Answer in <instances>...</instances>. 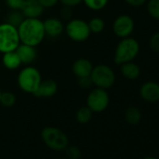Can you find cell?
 I'll use <instances>...</instances> for the list:
<instances>
[{
	"label": "cell",
	"mask_w": 159,
	"mask_h": 159,
	"mask_svg": "<svg viewBox=\"0 0 159 159\" xmlns=\"http://www.w3.org/2000/svg\"><path fill=\"white\" fill-rule=\"evenodd\" d=\"M21 43L37 47L45 39L43 21L39 18H25L17 27Z\"/></svg>",
	"instance_id": "cell-1"
},
{
	"label": "cell",
	"mask_w": 159,
	"mask_h": 159,
	"mask_svg": "<svg viewBox=\"0 0 159 159\" xmlns=\"http://www.w3.org/2000/svg\"><path fill=\"white\" fill-rule=\"evenodd\" d=\"M42 81L39 70L33 66H26L18 74L17 84L19 88L27 94L34 95Z\"/></svg>",
	"instance_id": "cell-2"
},
{
	"label": "cell",
	"mask_w": 159,
	"mask_h": 159,
	"mask_svg": "<svg viewBox=\"0 0 159 159\" xmlns=\"http://www.w3.org/2000/svg\"><path fill=\"white\" fill-rule=\"evenodd\" d=\"M139 52V42L132 38L123 39L117 45L114 52V62L117 65H122L130 62L136 58Z\"/></svg>",
	"instance_id": "cell-3"
},
{
	"label": "cell",
	"mask_w": 159,
	"mask_h": 159,
	"mask_svg": "<svg viewBox=\"0 0 159 159\" xmlns=\"http://www.w3.org/2000/svg\"><path fill=\"white\" fill-rule=\"evenodd\" d=\"M21 44L17 27L8 24H0V52L15 51Z\"/></svg>",
	"instance_id": "cell-4"
},
{
	"label": "cell",
	"mask_w": 159,
	"mask_h": 159,
	"mask_svg": "<svg viewBox=\"0 0 159 159\" xmlns=\"http://www.w3.org/2000/svg\"><path fill=\"white\" fill-rule=\"evenodd\" d=\"M41 139L45 145L53 151H64L68 145V138L61 129L47 126L41 131Z\"/></svg>",
	"instance_id": "cell-5"
},
{
	"label": "cell",
	"mask_w": 159,
	"mask_h": 159,
	"mask_svg": "<svg viewBox=\"0 0 159 159\" xmlns=\"http://www.w3.org/2000/svg\"><path fill=\"white\" fill-rule=\"evenodd\" d=\"M90 78L93 85L105 90L111 88L114 84L116 79L113 69L110 66L104 64L94 66Z\"/></svg>",
	"instance_id": "cell-6"
},
{
	"label": "cell",
	"mask_w": 159,
	"mask_h": 159,
	"mask_svg": "<svg viewBox=\"0 0 159 159\" xmlns=\"http://www.w3.org/2000/svg\"><path fill=\"white\" fill-rule=\"evenodd\" d=\"M66 36L73 41L84 42L87 40L91 35L88 23L82 19H70L65 25Z\"/></svg>",
	"instance_id": "cell-7"
},
{
	"label": "cell",
	"mask_w": 159,
	"mask_h": 159,
	"mask_svg": "<svg viewBox=\"0 0 159 159\" xmlns=\"http://www.w3.org/2000/svg\"><path fill=\"white\" fill-rule=\"evenodd\" d=\"M110 103V96L105 89L96 87L87 96L86 106L93 112H102L104 111Z\"/></svg>",
	"instance_id": "cell-8"
},
{
	"label": "cell",
	"mask_w": 159,
	"mask_h": 159,
	"mask_svg": "<svg viewBox=\"0 0 159 159\" xmlns=\"http://www.w3.org/2000/svg\"><path fill=\"white\" fill-rule=\"evenodd\" d=\"M112 30L117 37L121 39L127 38L132 34L134 30V21L129 15H120L114 20Z\"/></svg>",
	"instance_id": "cell-9"
},
{
	"label": "cell",
	"mask_w": 159,
	"mask_h": 159,
	"mask_svg": "<svg viewBox=\"0 0 159 159\" xmlns=\"http://www.w3.org/2000/svg\"><path fill=\"white\" fill-rule=\"evenodd\" d=\"M45 34L47 37L55 39L60 37L65 32V25L63 22L55 17H51L43 21Z\"/></svg>",
	"instance_id": "cell-10"
},
{
	"label": "cell",
	"mask_w": 159,
	"mask_h": 159,
	"mask_svg": "<svg viewBox=\"0 0 159 159\" xmlns=\"http://www.w3.org/2000/svg\"><path fill=\"white\" fill-rule=\"evenodd\" d=\"M57 90L58 85L55 81L51 79L42 80L34 96L39 98H49L53 97L57 93Z\"/></svg>",
	"instance_id": "cell-11"
},
{
	"label": "cell",
	"mask_w": 159,
	"mask_h": 159,
	"mask_svg": "<svg viewBox=\"0 0 159 159\" xmlns=\"http://www.w3.org/2000/svg\"><path fill=\"white\" fill-rule=\"evenodd\" d=\"M140 97L147 102L159 101V84L154 82H147L141 87L139 91Z\"/></svg>",
	"instance_id": "cell-12"
},
{
	"label": "cell",
	"mask_w": 159,
	"mask_h": 159,
	"mask_svg": "<svg viewBox=\"0 0 159 159\" xmlns=\"http://www.w3.org/2000/svg\"><path fill=\"white\" fill-rule=\"evenodd\" d=\"M93 64L86 58H79L72 64V72L79 79L84 77H89L93 70Z\"/></svg>",
	"instance_id": "cell-13"
},
{
	"label": "cell",
	"mask_w": 159,
	"mask_h": 159,
	"mask_svg": "<svg viewBox=\"0 0 159 159\" xmlns=\"http://www.w3.org/2000/svg\"><path fill=\"white\" fill-rule=\"evenodd\" d=\"M44 10L39 0H25L21 11L25 18H39L43 14Z\"/></svg>",
	"instance_id": "cell-14"
},
{
	"label": "cell",
	"mask_w": 159,
	"mask_h": 159,
	"mask_svg": "<svg viewBox=\"0 0 159 159\" xmlns=\"http://www.w3.org/2000/svg\"><path fill=\"white\" fill-rule=\"evenodd\" d=\"M15 51L18 53L22 64L26 65V66L34 63L38 57V52H37L36 47L34 46L21 43Z\"/></svg>",
	"instance_id": "cell-15"
},
{
	"label": "cell",
	"mask_w": 159,
	"mask_h": 159,
	"mask_svg": "<svg viewBox=\"0 0 159 159\" xmlns=\"http://www.w3.org/2000/svg\"><path fill=\"white\" fill-rule=\"evenodd\" d=\"M2 64L9 70H15L23 65L16 51H11L3 53Z\"/></svg>",
	"instance_id": "cell-16"
},
{
	"label": "cell",
	"mask_w": 159,
	"mask_h": 159,
	"mask_svg": "<svg viewBox=\"0 0 159 159\" xmlns=\"http://www.w3.org/2000/svg\"><path fill=\"white\" fill-rule=\"evenodd\" d=\"M121 73L125 79L136 80L140 75V68L137 64L130 61L121 65Z\"/></svg>",
	"instance_id": "cell-17"
},
{
	"label": "cell",
	"mask_w": 159,
	"mask_h": 159,
	"mask_svg": "<svg viewBox=\"0 0 159 159\" xmlns=\"http://www.w3.org/2000/svg\"><path fill=\"white\" fill-rule=\"evenodd\" d=\"M125 119L129 125H136L141 121V112L137 107L130 106L125 110Z\"/></svg>",
	"instance_id": "cell-18"
},
{
	"label": "cell",
	"mask_w": 159,
	"mask_h": 159,
	"mask_svg": "<svg viewBox=\"0 0 159 159\" xmlns=\"http://www.w3.org/2000/svg\"><path fill=\"white\" fill-rule=\"evenodd\" d=\"M93 113L94 112L87 106L81 107L76 112V120L80 124H83V125L87 124L91 121L93 117Z\"/></svg>",
	"instance_id": "cell-19"
},
{
	"label": "cell",
	"mask_w": 159,
	"mask_h": 159,
	"mask_svg": "<svg viewBox=\"0 0 159 159\" xmlns=\"http://www.w3.org/2000/svg\"><path fill=\"white\" fill-rule=\"evenodd\" d=\"M24 19H25V16L21 11H12L11 10L7 15L6 23L10 24L15 27H18L21 25V23L24 21Z\"/></svg>",
	"instance_id": "cell-20"
},
{
	"label": "cell",
	"mask_w": 159,
	"mask_h": 159,
	"mask_svg": "<svg viewBox=\"0 0 159 159\" xmlns=\"http://www.w3.org/2000/svg\"><path fill=\"white\" fill-rule=\"evenodd\" d=\"M88 26L91 31V34H99L105 28V22L99 17H95L88 22Z\"/></svg>",
	"instance_id": "cell-21"
},
{
	"label": "cell",
	"mask_w": 159,
	"mask_h": 159,
	"mask_svg": "<svg viewBox=\"0 0 159 159\" xmlns=\"http://www.w3.org/2000/svg\"><path fill=\"white\" fill-rule=\"evenodd\" d=\"M83 2L89 10L98 11L103 10L108 5L109 0H83Z\"/></svg>",
	"instance_id": "cell-22"
},
{
	"label": "cell",
	"mask_w": 159,
	"mask_h": 159,
	"mask_svg": "<svg viewBox=\"0 0 159 159\" xmlns=\"http://www.w3.org/2000/svg\"><path fill=\"white\" fill-rule=\"evenodd\" d=\"M16 103V96L12 92H3L0 97V104L6 108H11Z\"/></svg>",
	"instance_id": "cell-23"
},
{
	"label": "cell",
	"mask_w": 159,
	"mask_h": 159,
	"mask_svg": "<svg viewBox=\"0 0 159 159\" xmlns=\"http://www.w3.org/2000/svg\"><path fill=\"white\" fill-rule=\"evenodd\" d=\"M147 9L152 18L159 20V0H149Z\"/></svg>",
	"instance_id": "cell-24"
},
{
	"label": "cell",
	"mask_w": 159,
	"mask_h": 159,
	"mask_svg": "<svg viewBox=\"0 0 159 159\" xmlns=\"http://www.w3.org/2000/svg\"><path fill=\"white\" fill-rule=\"evenodd\" d=\"M64 151L66 152V159H79L81 157V150H80L77 146L67 145Z\"/></svg>",
	"instance_id": "cell-25"
},
{
	"label": "cell",
	"mask_w": 159,
	"mask_h": 159,
	"mask_svg": "<svg viewBox=\"0 0 159 159\" xmlns=\"http://www.w3.org/2000/svg\"><path fill=\"white\" fill-rule=\"evenodd\" d=\"M7 6L12 11H21L25 0H5Z\"/></svg>",
	"instance_id": "cell-26"
},
{
	"label": "cell",
	"mask_w": 159,
	"mask_h": 159,
	"mask_svg": "<svg viewBox=\"0 0 159 159\" xmlns=\"http://www.w3.org/2000/svg\"><path fill=\"white\" fill-rule=\"evenodd\" d=\"M150 47L152 51L159 52V32L154 33L150 39Z\"/></svg>",
	"instance_id": "cell-27"
},
{
	"label": "cell",
	"mask_w": 159,
	"mask_h": 159,
	"mask_svg": "<svg viewBox=\"0 0 159 159\" xmlns=\"http://www.w3.org/2000/svg\"><path fill=\"white\" fill-rule=\"evenodd\" d=\"M72 9L73 8L63 6V8L60 11L61 18L64 19V20H66V21H69L70 19H72V16H73V10Z\"/></svg>",
	"instance_id": "cell-28"
},
{
	"label": "cell",
	"mask_w": 159,
	"mask_h": 159,
	"mask_svg": "<svg viewBox=\"0 0 159 159\" xmlns=\"http://www.w3.org/2000/svg\"><path fill=\"white\" fill-rule=\"evenodd\" d=\"M78 83H79V85L84 89L90 88L93 85V83H92V80H91L90 76L89 77H84V78H79Z\"/></svg>",
	"instance_id": "cell-29"
},
{
	"label": "cell",
	"mask_w": 159,
	"mask_h": 159,
	"mask_svg": "<svg viewBox=\"0 0 159 159\" xmlns=\"http://www.w3.org/2000/svg\"><path fill=\"white\" fill-rule=\"evenodd\" d=\"M59 2H61L63 6L74 8V7L79 6L81 3H83V0H59Z\"/></svg>",
	"instance_id": "cell-30"
},
{
	"label": "cell",
	"mask_w": 159,
	"mask_h": 159,
	"mask_svg": "<svg viewBox=\"0 0 159 159\" xmlns=\"http://www.w3.org/2000/svg\"><path fill=\"white\" fill-rule=\"evenodd\" d=\"M39 2L44 9H51L58 4L59 0H39Z\"/></svg>",
	"instance_id": "cell-31"
},
{
	"label": "cell",
	"mask_w": 159,
	"mask_h": 159,
	"mask_svg": "<svg viewBox=\"0 0 159 159\" xmlns=\"http://www.w3.org/2000/svg\"><path fill=\"white\" fill-rule=\"evenodd\" d=\"M125 3H127L128 5L132 7H140L143 4H145L147 0H125Z\"/></svg>",
	"instance_id": "cell-32"
},
{
	"label": "cell",
	"mask_w": 159,
	"mask_h": 159,
	"mask_svg": "<svg viewBox=\"0 0 159 159\" xmlns=\"http://www.w3.org/2000/svg\"><path fill=\"white\" fill-rule=\"evenodd\" d=\"M143 159H157V158L152 157V156H149V157H145V158H143Z\"/></svg>",
	"instance_id": "cell-33"
},
{
	"label": "cell",
	"mask_w": 159,
	"mask_h": 159,
	"mask_svg": "<svg viewBox=\"0 0 159 159\" xmlns=\"http://www.w3.org/2000/svg\"><path fill=\"white\" fill-rule=\"evenodd\" d=\"M1 93H2V92H1V90H0V97H1Z\"/></svg>",
	"instance_id": "cell-34"
},
{
	"label": "cell",
	"mask_w": 159,
	"mask_h": 159,
	"mask_svg": "<svg viewBox=\"0 0 159 159\" xmlns=\"http://www.w3.org/2000/svg\"><path fill=\"white\" fill-rule=\"evenodd\" d=\"M57 159H66V158H57Z\"/></svg>",
	"instance_id": "cell-35"
}]
</instances>
